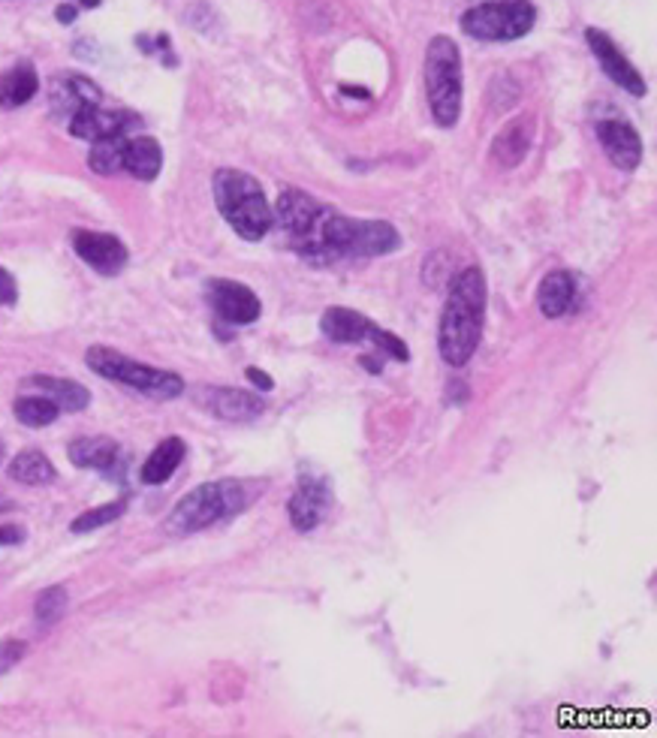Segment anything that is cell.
Masks as SVG:
<instances>
[{"label":"cell","mask_w":657,"mask_h":738,"mask_svg":"<svg viewBox=\"0 0 657 738\" xmlns=\"http://www.w3.org/2000/svg\"><path fill=\"white\" fill-rule=\"evenodd\" d=\"M374 347H380L386 356H392L395 362H410V350H407V344H404V338H398V335H392V332H386V329H380L377 323H374V329H371V338H368Z\"/></svg>","instance_id":"cell-30"},{"label":"cell","mask_w":657,"mask_h":738,"mask_svg":"<svg viewBox=\"0 0 657 738\" xmlns=\"http://www.w3.org/2000/svg\"><path fill=\"white\" fill-rule=\"evenodd\" d=\"M362 365H365V368H368L371 374H380V371H383V365H377V362H374L371 356H362Z\"/></svg>","instance_id":"cell-36"},{"label":"cell","mask_w":657,"mask_h":738,"mask_svg":"<svg viewBox=\"0 0 657 738\" xmlns=\"http://www.w3.org/2000/svg\"><path fill=\"white\" fill-rule=\"evenodd\" d=\"M124 510H127V501H112V504L94 507V510L76 516L73 525H70V531H73V534H91V531H97V528L112 525L118 516H124Z\"/></svg>","instance_id":"cell-28"},{"label":"cell","mask_w":657,"mask_h":738,"mask_svg":"<svg viewBox=\"0 0 657 738\" xmlns=\"http://www.w3.org/2000/svg\"><path fill=\"white\" fill-rule=\"evenodd\" d=\"M576 299V278L564 269L558 272H549L543 281H540V290H537V305H540V314L549 317V320H558L570 311Z\"/></svg>","instance_id":"cell-19"},{"label":"cell","mask_w":657,"mask_h":738,"mask_svg":"<svg viewBox=\"0 0 657 738\" xmlns=\"http://www.w3.org/2000/svg\"><path fill=\"white\" fill-rule=\"evenodd\" d=\"M537 25V7L531 0H492V4L471 7L462 16V31L480 43H510Z\"/></svg>","instance_id":"cell-7"},{"label":"cell","mask_w":657,"mask_h":738,"mask_svg":"<svg viewBox=\"0 0 657 738\" xmlns=\"http://www.w3.org/2000/svg\"><path fill=\"white\" fill-rule=\"evenodd\" d=\"M82 7H100V0H82Z\"/></svg>","instance_id":"cell-39"},{"label":"cell","mask_w":657,"mask_h":738,"mask_svg":"<svg viewBox=\"0 0 657 738\" xmlns=\"http://www.w3.org/2000/svg\"><path fill=\"white\" fill-rule=\"evenodd\" d=\"M130 136H109V139H97L91 142V154L88 163L97 175H115L124 169V148H127Z\"/></svg>","instance_id":"cell-26"},{"label":"cell","mask_w":657,"mask_h":738,"mask_svg":"<svg viewBox=\"0 0 657 738\" xmlns=\"http://www.w3.org/2000/svg\"><path fill=\"white\" fill-rule=\"evenodd\" d=\"M585 43H588L591 55L597 58L600 70H603L621 91H627V94H633V97H645V94H648V85H645L642 73L621 55V49L612 43L609 34H603V31H597V28H588V31H585Z\"/></svg>","instance_id":"cell-11"},{"label":"cell","mask_w":657,"mask_h":738,"mask_svg":"<svg viewBox=\"0 0 657 738\" xmlns=\"http://www.w3.org/2000/svg\"><path fill=\"white\" fill-rule=\"evenodd\" d=\"M142 127V121L130 112H112L103 109L100 103L82 106L73 112L70 118V133L76 139L85 142H97V139H109V136H130V130Z\"/></svg>","instance_id":"cell-15"},{"label":"cell","mask_w":657,"mask_h":738,"mask_svg":"<svg viewBox=\"0 0 657 738\" xmlns=\"http://www.w3.org/2000/svg\"><path fill=\"white\" fill-rule=\"evenodd\" d=\"M0 510H10V501L4 495H0Z\"/></svg>","instance_id":"cell-40"},{"label":"cell","mask_w":657,"mask_h":738,"mask_svg":"<svg viewBox=\"0 0 657 738\" xmlns=\"http://www.w3.org/2000/svg\"><path fill=\"white\" fill-rule=\"evenodd\" d=\"M374 323L353 308H329L320 317V332L335 344H362L371 338Z\"/></svg>","instance_id":"cell-18"},{"label":"cell","mask_w":657,"mask_h":738,"mask_svg":"<svg viewBox=\"0 0 657 738\" xmlns=\"http://www.w3.org/2000/svg\"><path fill=\"white\" fill-rule=\"evenodd\" d=\"M19 299V287H16V278L0 266V305H16Z\"/></svg>","instance_id":"cell-32"},{"label":"cell","mask_w":657,"mask_h":738,"mask_svg":"<svg viewBox=\"0 0 657 738\" xmlns=\"http://www.w3.org/2000/svg\"><path fill=\"white\" fill-rule=\"evenodd\" d=\"M597 142L603 148V154L609 157V163L621 172H633L642 163V136L636 133V127L624 118H603L594 124Z\"/></svg>","instance_id":"cell-13"},{"label":"cell","mask_w":657,"mask_h":738,"mask_svg":"<svg viewBox=\"0 0 657 738\" xmlns=\"http://www.w3.org/2000/svg\"><path fill=\"white\" fill-rule=\"evenodd\" d=\"M124 169L139 181H154L163 169V148L151 136H133L124 148Z\"/></svg>","instance_id":"cell-23"},{"label":"cell","mask_w":657,"mask_h":738,"mask_svg":"<svg viewBox=\"0 0 657 738\" xmlns=\"http://www.w3.org/2000/svg\"><path fill=\"white\" fill-rule=\"evenodd\" d=\"M13 410H16V419L28 428H46L61 416L58 404L46 395H22Z\"/></svg>","instance_id":"cell-27"},{"label":"cell","mask_w":657,"mask_h":738,"mask_svg":"<svg viewBox=\"0 0 657 738\" xmlns=\"http://www.w3.org/2000/svg\"><path fill=\"white\" fill-rule=\"evenodd\" d=\"M73 251L79 254L82 263H88L100 275H118L130 254L124 248V241L109 232H91V229H76L73 232Z\"/></svg>","instance_id":"cell-14"},{"label":"cell","mask_w":657,"mask_h":738,"mask_svg":"<svg viewBox=\"0 0 657 738\" xmlns=\"http://www.w3.org/2000/svg\"><path fill=\"white\" fill-rule=\"evenodd\" d=\"M196 404L224 422H254L266 410L260 395L236 389V386H202L196 392Z\"/></svg>","instance_id":"cell-12"},{"label":"cell","mask_w":657,"mask_h":738,"mask_svg":"<svg viewBox=\"0 0 657 738\" xmlns=\"http://www.w3.org/2000/svg\"><path fill=\"white\" fill-rule=\"evenodd\" d=\"M4 458H7V446H4V440H0V464H4Z\"/></svg>","instance_id":"cell-38"},{"label":"cell","mask_w":657,"mask_h":738,"mask_svg":"<svg viewBox=\"0 0 657 738\" xmlns=\"http://www.w3.org/2000/svg\"><path fill=\"white\" fill-rule=\"evenodd\" d=\"M217 211L224 214V220L242 235L245 241H260L272 229V205L266 199L263 184L248 175L245 169L224 166L214 172L211 181Z\"/></svg>","instance_id":"cell-3"},{"label":"cell","mask_w":657,"mask_h":738,"mask_svg":"<svg viewBox=\"0 0 657 738\" xmlns=\"http://www.w3.org/2000/svg\"><path fill=\"white\" fill-rule=\"evenodd\" d=\"M245 377H248V383H251L254 389H260V392H272V389H275V380H272L266 371H260V368H248Z\"/></svg>","instance_id":"cell-33"},{"label":"cell","mask_w":657,"mask_h":738,"mask_svg":"<svg viewBox=\"0 0 657 738\" xmlns=\"http://www.w3.org/2000/svg\"><path fill=\"white\" fill-rule=\"evenodd\" d=\"M326 211L329 208L320 205L311 193H305L299 187H284L281 196H278V205L272 211V223L281 226V232L290 238L293 248L308 260Z\"/></svg>","instance_id":"cell-8"},{"label":"cell","mask_w":657,"mask_h":738,"mask_svg":"<svg viewBox=\"0 0 657 738\" xmlns=\"http://www.w3.org/2000/svg\"><path fill=\"white\" fill-rule=\"evenodd\" d=\"M425 94L437 127H456L462 118L465 76L459 46L437 34L425 49Z\"/></svg>","instance_id":"cell-5"},{"label":"cell","mask_w":657,"mask_h":738,"mask_svg":"<svg viewBox=\"0 0 657 738\" xmlns=\"http://www.w3.org/2000/svg\"><path fill=\"white\" fill-rule=\"evenodd\" d=\"M187 455V443L181 437H166L160 446H154V452L145 458L142 470H139V479L145 485H163L166 479H172V473L181 467Z\"/></svg>","instance_id":"cell-21"},{"label":"cell","mask_w":657,"mask_h":738,"mask_svg":"<svg viewBox=\"0 0 657 738\" xmlns=\"http://www.w3.org/2000/svg\"><path fill=\"white\" fill-rule=\"evenodd\" d=\"M10 479L22 482V485H49L58 479L55 464L49 461L46 452L40 449H25L10 461Z\"/></svg>","instance_id":"cell-25"},{"label":"cell","mask_w":657,"mask_h":738,"mask_svg":"<svg viewBox=\"0 0 657 738\" xmlns=\"http://www.w3.org/2000/svg\"><path fill=\"white\" fill-rule=\"evenodd\" d=\"M486 305H489V287L483 269L477 266L462 269L450 284L441 326H437V353H441L447 365L462 368L477 353L486 326Z\"/></svg>","instance_id":"cell-1"},{"label":"cell","mask_w":657,"mask_h":738,"mask_svg":"<svg viewBox=\"0 0 657 738\" xmlns=\"http://www.w3.org/2000/svg\"><path fill=\"white\" fill-rule=\"evenodd\" d=\"M534 145V121L531 118H513L501 127L492 145V160L504 169H516Z\"/></svg>","instance_id":"cell-17"},{"label":"cell","mask_w":657,"mask_h":738,"mask_svg":"<svg viewBox=\"0 0 657 738\" xmlns=\"http://www.w3.org/2000/svg\"><path fill=\"white\" fill-rule=\"evenodd\" d=\"M332 507V485L329 476L311 464L299 467V485L290 498V522L296 531H314Z\"/></svg>","instance_id":"cell-9"},{"label":"cell","mask_w":657,"mask_h":738,"mask_svg":"<svg viewBox=\"0 0 657 738\" xmlns=\"http://www.w3.org/2000/svg\"><path fill=\"white\" fill-rule=\"evenodd\" d=\"M25 386L31 389H40V395L52 398L58 404V410L64 413H79L91 404V392L76 383V380H61V377H52V374H37V377H28Z\"/></svg>","instance_id":"cell-20"},{"label":"cell","mask_w":657,"mask_h":738,"mask_svg":"<svg viewBox=\"0 0 657 738\" xmlns=\"http://www.w3.org/2000/svg\"><path fill=\"white\" fill-rule=\"evenodd\" d=\"M49 100H52L55 115H61V118L70 121L76 109L91 106V103H100L103 100V91L91 79H85L79 73H64V76L52 79Z\"/></svg>","instance_id":"cell-16"},{"label":"cell","mask_w":657,"mask_h":738,"mask_svg":"<svg viewBox=\"0 0 657 738\" xmlns=\"http://www.w3.org/2000/svg\"><path fill=\"white\" fill-rule=\"evenodd\" d=\"M248 501H251L248 485L239 479L202 482L175 504V510L166 519V531H172V534L205 531L211 525H221V522L233 519L236 513H242L248 507Z\"/></svg>","instance_id":"cell-4"},{"label":"cell","mask_w":657,"mask_h":738,"mask_svg":"<svg viewBox=\"0 0 657 738\" xmlns=\"http://www.w3.org/2000/svg\"><path fill=\"white\" fill-rule=\"evenodd\" d=\"M341 91H344V94H356V97H362V100H365V97H371L365 88H350V85H341Z\"/></svg>","instance_id":"cell-37"},{"label":"cell","mask_w":657,"mask_h":738,"mask_svg":"<svg viewBox=\"0 0 657 738\" xmlns=\"http://www.w3.org/2000/svg\"><path fill=\"white\" fill-rule=\"evenodd\" d=\"M55 19H58L61 25H73V22H76V7H73V4H61V7L55 10Z\"/></svg>","instance_id":"cell-35"},{"label":"cell","mask_w":657,"mask_h":738,"mask_svg":"<svg viewBox=\"0 0 657 738\" xmlns=\"http://www.w3.org/2000/svg\"><path fill=\"white\" fill-rule=\"evenodd\" d=\"M70 461L76 467H91V470H103V473H112L118 455H121V446L112 440V437H79L70 443Z\"/></svg>","instance_id":"cell-24"},{"label":"cell","mask_w":657,"mask_h":738,"mask_svg":"<svg viewBox=\"0 0 657 738\" xmlns=\"http://www.w3.org/2000/svg\"><path fill=\"white\" fill-rule=\"evenodd\" d=\"M22 540H25V531L22 528L0 525V546H19Z\"/></svg>","instance_id":"cell-34"},{"label":"cell","mask_w":657,"mask_h":738,"mask_svg":"<svg viewBox=\"0 0 657 738\" xmlns=\"http://www.w3.org/2000/svg\"><path fill=\"white\" fill-rule=\"evenodd\" d=\"M22 657H25V642H19V639H7V642H0V675L10 672V669H13Z\"/></svg>","instance_id":"cell-31"},{"label":"cell","mask_w":657,"mask_h":738,"mask_svg":"<svg viewBox=\"0 0 657 738\" xmlns=\"http://www.w3.org/2000/svg\"><path fill=\"white\" fill-rule=\"evenodd\" d=\"M205 290H208V302L217 320H224L230 326H251L263 314L260 296L248 284H239L230 278H214L208 281Z\"/></svg>","instance_id":"cell-10"},{"label":"cell","mask_w":657,"mask_h":738,"mask_svg":"<svg viewBox=\"0 0 657 738\" xmlns=\"http://www.w3.org/2000/svg\"><path fill=\"white\" fill-rule=\"evenodd\" d=\"M40 91V76L34 64H16L0 73V109H19Z\"/></svg>","instance_id":"cell-22"},{"label":"cell","mask_w":657,"mask_h":738,"mask_svg":"<svg viewBox=\"0 0 657 738\" xmlns=\"http://www.w3.org/2000/svg\"><path fill=\"white\" fill-rule=\"evenodd\" d=\"M401 248V232L389 220H362L326 211L308 260L332 263L341 257H386Z\"/></svg>","instance_id":"cell-2"},{"label":"cell","mask_w":657,"mask_h":738,"mask_svg":"<svg viewBox=\"0 0 657 738\" xmlns=\"http://www.w3.org/2000/svg\"><path fill=\"white\" fill-rule=\"evenodd\" d=\"M85 362L94 374L106 377V380H115L133 392H142L148 398H157V401H172L178 395H184V380L181 374L175 371H163V368H151L145 362H136L118 350H109V347H91L85 353Z\"/></svg>","instance_id":"cell-6"},{"label":"cell","mask_w":657,"mask_h":738,"mask_svg":"<svg viewBox=\"0 0 657 738\" xmlns=\"http://www.w3.org/2000/svg\"><path fill=\"white\" fill-rule=\"evenodd\" d=\"M34 612H37V621L43 624V627H49V624H55V621H61V615L67 612V591L61 588V585H55V588H46L40 597H37V606H34Z\"/></svg>","instance_id":"cell-29"}]
</instances>
